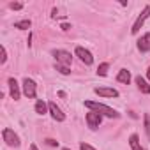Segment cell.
<instances>
[{"label": "cell", "instance_id": "obj_1", "mask_svg": "<svg viewBox=\"0 0 150 150\" xmlns=\"http://www.w3.org/2000/svg\"><path fill=\"white\" fill-rule=\"evenodd\" d=\"M85 106H87L90 111L101 113V115H104V117H108V118H118V117H120V113H118L117 110H113V108H110V106H106V104H103V103H97V101H85Z\"/></svg>", "mask_w": 150, "mask_h": 150}, {"label": "cell", "instance_id": "obj_2", "mask_svg": "<svg viewBox=\"0 0 150 150\" xmlns=\"http://www.w3.org/2000/svg\"><path fill=\"white\" fill-rule=\"evenodd\" d=\"M148 16H150V6H145V7H143V11L139 13V16L136 18V21H134V25H132V28H131V34H134V35H136V34L139 32V28L143 27V23L146 21V18H148Z\"/></svg>", "mask_w": 150, "mask_h": 150}, {"label": "cell", "instance_id": "obj_3", "mask_svg": "<svg viewBox=\"0 0 150 150\" xmlns=\"http://www.w3.org/2000/svg\"><path fill=\"white\" fill-rule=\"evenodd\" d=\"M51 55L55 57L57 64H62V65H67V67L72 64V57H71V53L65 51V50H53Z\"/></svg>", "mask_w": 150, "mask_h": 150}, {"label": "cell", "instance_id": "obj_4", "mask_svg": "<svg viewBox=\"0 0 150 150\" xmlns=\"http://www.w3.org/2000/svg\"><path fill=\"white\" fill-rule=\"evenodd\" d=\"M2 138H4V141L9 145V146H20V136L13 131V129H9V127H6L4 131H2Z\"/></svg>", "mask_w": 150, "mask_h": 150}, {"label": "cell", "instance_id": "obj_5", "mask_svg": "<svg viewBox=\"0 0 150 150\" xmlns=\"http://www.w3.org/2000/svg\"><path fill=\"white\" fill-rule=\"evenodd\" d=\"M21 87H23V94H25L28 99H34V97L37 96V85H35V81H34V80L25 78Z\"/></svg>", "mask_w": 150, "mask_h": 150}, {"label": "cell", "instance_id": "obj_6", "mask_svg": "<svg viewBox=\"0 0 150 150\" xmlns=\"http://www.w3.org/2000/svg\"><path fill=\"white\" fill-rule=\"evenodd\" d=\"M74 53H76V57L85 64V65H92L94 64V57L88 50H85L83 46H76V50H74Z\"/></svg>", "mask_w": 150, "mask_h": 150}, {"label": "cell", "instance_id": "obj_7", "mask_svg": "<svg viewBox=\"0 0 150 150\" xmlns=\"http://www.w3.org/2000/svg\"><path fill=\"white\" fill-rule=\"evenodd\" d=\"M101 124H103V115L101 113H96V111H88L87 113V125L90 129H97Z\"/></svg>", "mask_w": 150, "mask_h": 150}, {"label": "cell", "instance_id": "obj_8", "mask_svg": "<svg viewBox=\"0 0 150 150\" xmlns=\"http://www.w3.org/2000/svg\"><path fill=\"white\" fill-rule=\"evenodd\" d=\"M48 110H50V113H51V118L53 120H57V122H64L65 120V115L62 113V110L57 106V103H48Z\"/></svg>", "mask_w": 150, "mask_h": 150}, {"label": "cell", "instance_id": "obj_9", "mask_svg": "<svg viewBox=\"0 0 150 150\" xmlns=\"http://www.w3.org/2000/svg\"><path fill=\"white\" fill-rule=\"evenodd\" d=\"M7 85H9L11 97H13L14 101H18V99H20V96H21V90H20V85H18L16 78H9V80H7Z\"/></svg>", "mask_w": 150, "mask_h": 150}, {"label": "cell", "instance_id": "obj_10", "mask_svg": "<svg viewBox=\"0 0 150 150\" xmlns=\"http://www.w3.org/2000/svg\"><path fill=\"white\" fill-rule=\"evenodd\" d=\"M94 92L101 97H118V90L110 88V87H97V88H94Z\"/></svg>", "mask_w": 150, "mask_h": 150}, {"label": "cell", "instance_id": "obj_11", "mask_svg": "<svg viewBox=\"0 0 150 150\" xmlns=\"http://www.w3.org/2000/svg\"><path fill=\"white\" fill-rule=\"evenodd\" d=\"M138 50H139L141 53L150 51V34H143V35L138 39Z\"/></svg>", "mask_w": 150, "mask_h": 150}, {"label": "cell", "instance_id": "obj_12", "mask_svg": "<svg viewBox=\"0 0 150 150\" xmlns=\"http://www.w3.org/2000/svg\"><path fill=\"white\" fill-rule=\"evenodd\" d=\"M136 85H138V90H139L141 94H150V85H148V81H146L145 78L136 76Z\"/></svg>", "mask_w": 150, "mask_h": 150}, {"label": "cell", "instance_id": "obj_13", "mask_svg": "<svg viewBox=\"0 0 150 150\" xmlns=\"http://www.w3.org/2000/svg\"><path fill=\"white\" fill-rule=\"evenodd\" d=\"M117 81L129 85V81H131V72H129L127 69H120V71H118V74H117Z\"/></svg>", "mask_w": 150, "mask_h": 150}, {"label": "cell", "instance_id": "obj_14", "mask_svg": "<svg viewBox=\"0 0 150 150\" xmlns=\"http://www.w3.org/2000/svg\"><path fill=\"white\" fill-rule=\"evenodd\" d=\"M129 145H131L132 150H145V148L141 146V143H139V136H138V134H131V136H129Z\"/></svg>", "mask_w": 150, "mask_h": 150}, {"label": "cell", "instance_id": "obj_15", "mask_svg": "<svg viewBox=\"0 0 150 150\" xmlns=\"http://www.w3.org/2000/svg\"><path fill=\"white\" fill-rule=\"evenodd\" d=\"M46 111H48V104L42 99H37V103H35V113L37 115H44Z\"/></svg>", "mask_w": 150, "mask_h": 150}, {"label": "cell", "instance_id": "obj_16", "mask_svg": "<svg viewBox=\"0 0 150 150\" xmlns=\"http://www.w3.org/2000/svg\"><path fill=\"white\" fill-rule=\"evenodd\" d=\"M30 27H32L30 20H20V21L14 23V28H18V30H28Z\"/></svg>", "mask_w": 150, "mask_h": 150}, {"label": "cell", "instance_id": "obj_17", "mask_svg": "<svg viewBox=\"0 0 150 150\" xmlns=\"http://www.w3.org/2000/svg\"><path fill=\"white\" fill-rule=\"evenodd\" d=\"M55 71H58L60 74H65V76H67V74H71V67L62 65V64H57V62H55Z\"/></svg>", "mask_w": 150, "mask_h": 150}, {"label": "cell", "instance_id": "obj_18", "mask_svg": "<svg viewBox=\"0 0 150 150\" xmlns=\"http://www.w3.org/2000/svg\"><path fill=\"white\" fill-rule=\"evenodd\" d=\"M143 124H145V132H146V138L150 139V115L145 113L143 115Z\"/></svg>", "mask_w": 150, "mask_h": 150}, {"label": "cell", "instance_id": "obj_19", "mask_svg": "<svg viewBox=\"0 0 150 150\" xmlns=\"http://www.w3.org/2000/svg\"><path fill=\"white\" fill-rule=\"evenodd\" d=\"M108 69H110V64H108V62H103V64L97 67V74H99V76H106V74H108Z\"/></svg>", "mask_w": 150, "mask_h": 150}, {"label": "cell", "instance_id": "obj_20", "mask_svg": "<svg viewBox=\"0 0 150 150\" xmlns=\"http://www.w3.org/2000/svg\"><path fill=\"white\" fill-rule=\"evenodd\" d=\"M0 51H2V58H0V64H6V62H7V50H6V46H0Z\"/></svg>", "mask_w": 150, "mask_h": 150}, {"label": "cell", "instance_id": "obj_21", "mask_svg": "<svg viewBox=\"0 0 150 150\" xmlns=\"http://www.w3.org/2000/svg\"><path fill=\"white\" fill-rule=\"evenodd\" d=\"M9 7H11L13 11H20V9H23V4H21V2H11Z\"/></svg>", "mask_w": 150, "mask_h": 150}, {"label": "cell", "instance_id": "obj_22", "mask_svg": "<svg viewBox=\"0 0 150 150\" xmlns=\"http://www.w3.org/2000/svg\"><path fill=\"white\" fill-rule=\"evenodd\" d=\"M80 150H96V148L88 143H80Z\"/></svg>", "mask_w": 150, "mask_h": 150}, {"label": "cell", "instance_id": "obj_23", "mask_svg": "<svg viewBox=\"0 0 150 150\" xmlns=\"http://www.w3.org/2000/svg\"><path fill=\"white\" fill-rule=\"evenodd\" d=\"M46 143H48L50 146H58V141H55V139H51V138H48V139H46Z\"/></svg>", "mask_w": 150, "mask_h": 150}, {"label": "cell", "instance_id": "obj_24", "mask_svg": "<svg viewBox=\"0 0 150 150\" xmlns=\"http://www.w3.org/2000/svg\"><path fill=\"white\" fill-rule=\"evenodd\" d=\"M60 28H62L64 32H67V30L71 28V25H69V23H62V27H60Z\"/></svg>", "mask_w": 150, "mask_h": 150}, {"label": "cell", "instance_id": "obj_25", "mask_svg": "<svg viewBox=\"0 0 150 150\" xmlns=\"http://www.w3.org/2000/svg\"><path fill=\"white\" fill-rule=\"evenodd\" d=\"M30 150H39V148H37V145H34V143H32V145H30Z\"/></svg>", "mask_w": 150, "mask_h": 150}, {"label": "cell", "instance_id": "obj_26", "mask_svg": "<svg viewBox=\"0 0 150 150\" xmlns=\"http://www.w3.org/2000/svg\"><path fill=\"white\" fill-rule=\"evenodd\" d=\"M146 78H148V81H150V67L146 69Z\"/></svg>", "mask_w": 150, "mask_h": 150}, {"label": "cell", "instance_id": "obj_27", "mask_svg": "<svg viewBox=\"0 0 150 150\" xmlns=\"http://www.w3.org/2000/svg\"><path fill=\"white\" fill-rule=\"evenodd\" d=\"M64 150H69V148H64Z\"/></svg>", "mask_w": 150, "mask_h": 150}]
</instances>
